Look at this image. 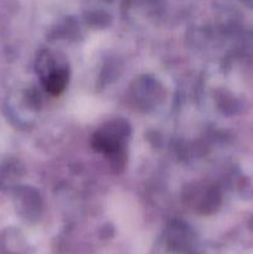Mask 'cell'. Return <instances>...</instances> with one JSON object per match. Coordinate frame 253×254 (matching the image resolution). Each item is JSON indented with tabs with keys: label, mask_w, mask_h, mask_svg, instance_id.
I'll return each mask as SVG.
<instances>
[{
	"label": "cell",
	"mask_w": 253,
	"mask_h": 254,
	"mask_svg": "<svg viewBox=\"0 0 253 254\" xmlns=\"http://www.w3.org/2000/svg\"><path fill=\"white\" fill-rule=\"evenodd\" d=\"M67 81H68V72L66 69H56V71H52L47 77H45L44 84L50 93L56 96L63 91Z\"/></svg>",
	"instance_id": "6da1fadb"
},
{
	"label": "cell",
	"mask_w": 253,
	"mask_h": 254,
	"mask_svg": "<svg viewBox=\"0 0 253 254\" xmlns=\"http://www.w3.org/2000/svg\"><path fill=\"white\" fill-rule=\"evenodd\" d=\"M0 247L5 254H19L21 252V241L19 235L12 230L5 231L0 238Z\"/></svg>",
	"instance_id": "7a4b0ae2"
}]
</instances>
